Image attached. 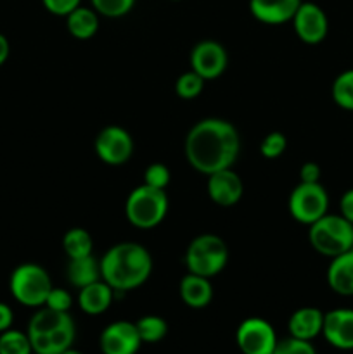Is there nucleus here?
<instances>
[{
    "mask_svg": "<svg viewBox=\"0 0 353 354\" xmlns=\"http://www.w3.org/2000/svg\"><path fill=\"white\" fill-rule=\"evenodd\" d=\"M241 151L237 128L221 118L197 121L183 142L185 159L196 171L211 175L234 166Z\"/></svg>",
    "mask_w": 353,
    "mask_h": 354,
    "instance_id": "1",
    "label": "nucleus"
},
{
    "mask_svg": "<svg viewBox=\"0 0 353 354\" xmlns=\"http://www.w3.org/2000/svg\"><path fill=\"white\" fill-rule=\"evenodd\" d=\"M152 256L137 242H120L107 249L100 259V277L118 292H130L149 280Z\"/></svg>",
    "mask_w": 353,
    "mask_h": 354,
    "instance_id": "2",
    "label": "nucleus"
},
{
    "mask_svg": "<svg viewBox=\"0 0 353 354\" xmlns=\"http://www.w3.org/2000/svg\"><path fill=\"white\" fill-rule=\"evenodd\" d=\"M26 334L33 354H62L73 348L76 327L68 311L44 306L31 317Z\"/></svg>",
    "mask_w": 353,
    "mask_h": 354,
    "instance_id": "3",
    "label": "nucleus"
},
{
    "mask_svg": "<svg viewBox=\"0 0 353 354\" xmlns=\"http://www.w3.org/2000/svg\"><path fill=\"white\" fill-rule=\"evenodd\" d=\"M310 245L322 256L334 258L353 249V223L341 214H324L310 225Z\"/></svg>",
    "mask_w": 353,
    "mask_h": 354,
    "instance_id": "4",
    "label": "nucleus"
},
{
    "mask_svg": "<svg viewBox=\"0 0 353 354\" xmlns=\"http://www.w3.org/2000/svg\"><path fill=\"white\" fill-rule=\"evenodd\" d=\"M168 213V196L163 189H154L145 183L135 187L125 204L127 220L134 227L149 230L161 223Z\"/></svg>",
    "mask_w": 353,
    "mask_h": 354,
    "instance_id": "5",
    "label": "nucleus"
},
{
    "mask_svg": "<svg viewBox=\"0 0 353 354\" xmlns=\"http://www.w3.org/2000/svg\"><path fill=\"white\" fill-rule=\"evenodd\" d=\"M183 259L189 273L211 279L227 266L228 248L218 235L203 234L190 242Z\"/></svg>",
    "mask_w": 353,
    "mask_h": 354,
    "instance_id": "6",
    "label": "nucleus"
},
{
    "mask_svg": "<svg viewBox=\"0 0 353 354\" xmlns=\"http://www.w3.org/2000/svg\"><path fill=\"white\" fill-rule=\"evenodd\" d=\"M52 287L54 286H52L47 270L40 265H35V263H24L10 273V294L23 306H44Z\"/></svg>",
    "mask_w": 353,
    "mask_h": 354,
    "instance_id": "7",
    "label": "nucleus"
},
{
    "mask_svg": "<svg viewBox=\"0 0 353 354\" xmlns=\"http://www.w3.org/2000/svg\"><path fill=\"white\" fill-rule=\"evenodd\" d=\"M289 213L298 223L308 225L320 220L329 209V196L320 182L317 183H303L300 182L291 192L287 201Z\"/></svg>",
    "mask_w": 353,
    "mask_h": 354,
    "instance_id": "8",
    "label": "nucleus"
},
{
    "mask_svg": "<svg viewBox=\"0 0 353 354\" xmlns=\"http://www.w3.org/2000/svg\"><path fill=\"white\" fill-rule=\"evenodd\" d=\"M134 138L125 128L111 124L102 128L93 142L97 158L109 166H121L134 154Z\"/></svg>",
    "mask_w": 353,
    "mask_h": 354,
    "instance_id": "9",
    "label": "nucleus"
},
{
    "mask_svg": "<svg viewBox=\"0 0 353 354\" xmlns=\"http://www.w3.org/2000/svg\"><path fill=\"white\" fill-rule=\"evenodd\" d=\"M235 342L242 354H272L279 339L269 322L251 317L237 327Z\"/></svg>",
    "mask_w": 353,
    "mask_h": 354,
    "instance_id": "10",
    "label": "nucleus"
},
{
    "mask_svg": "<svg viewBox=\"0 0 353 354\" xmlns=\"http://www.w3.org/2000/svg\"><path fill=\"white\" fill-rule=\"evenodd\" d=\"M291 21H293L294 33L303 44L317 45L327 37L329 19L317 3L301 2Z\"/></svg>",
    "mask_w": 353,
    "mask_h": 354,
    "instance_id": "11",
    "label": "nucleus"
},
{
    "mask_svg": "<svg viewBox=\"0 0 353 354\" xmlns=\"http://www.w3.org/2000/svg\"><path fill=\"white\" fill-rule=\"evenodd\" d=\"M228 55L224 45L215 40H203L190 52V68L204 80H215L224 75Z\"/></svg>",
    "mask_w": 353,
    "mask_h": 354,
    "instance_id": "12",
    "label": "nucleus"
},
{
    "mask_svg": "<svg viewBox=\"0 0 353 354\" xmlns=\"http://www.w3.org/2000/svg\"><path fill=\"white\" fill-rule=\"evenodd\" d=\"M99 346L102 354H137L142 346V339L135 324L120 320L104 328Z\"/></svg>",
    "mask_w": 353,
    "mask_h": 354,
    "instance_id": "13",
    "label": "nucleus"
},
{
    "mask_svg": "<svg viewBox=\"0 0 353 354\" xmlns=\"http://www.w3.org/2000/svg\"><path fill=\"white\" fill-rule=\"evenodd\" d=\"M206 189L208 196L217 206L232 207L241 201L242 192H244V183L234 169L227 168L208 175Z\"/></svg>",
    "mask_w": 353,
    "mask_h": 354,
    "instance_id": "14",
    "label": "nucleus"
},
{
    "mask_svg": "<svg viewBox=\"0 0 353 354\" xmlns=\"http://www.w3.org/2000/svg\"><path fill=\"white\" fill-rule=\"evenodd\" d=\"M322 335L336 349L352 351L353 349V310L338 308L324 313Z\"/></svg>",
    "mask_w": 353,
    "mask_h": 354,
    "instance_id": "15",
    "label": "nucleus"
},
{
    "mask_svg": "<svg viewBox=\"0 0 353 354\" xmlns=\"http://www.w3.org/2000/svg\"><path fill=\"white\" fill-rule=\"evenodd\" d=\"M301 0H249L253 17L265 24H284L293 19Z\"/></svg>",
    "mask_w": 353,
    "mask_h": 354,
    "instance_id": "16",
    "label": "nucleus"
},
{
    "mask_svg": "<svg viewBox=\"0 0 353 354\" xmlns=\"http://www.w3.org/2000/svg\"><path fill=\"white\" fill-rule=\"evenodd\" d=\"M322 325H324V313L318 308L311 306L296 310L287 322L291 337L310 342L322 334Z\"/></svg>",
    "mask_w": 353,
    "mask_h": 354,
    "instance_id": "17",
    "label": "nucleus"
},
{
    "mask_svg": "<svg viewBox=\"0 0 353 354\" xmlns=\"http://www.w3.org/2000/svg\"><path fill=\"white\" fill-rule=\"evenodd\" d=\"M327 283L339 296H353V249L331 258L327 266Z\"/></svg>",
    "mask_w": 353,
    "mask_h": 354,
    "instance_id": "18",
    "label": "nucleus"
},
{
    "mask_svg": "<svg viewBox=\"0 0 353 354\" xmlns=\"http://www.w3.org/2000/svg\"><path fill=\"white\" fill-rule=\"evenodd\" d=\"M113 301H114L113 287L107 286L102 279L82 287L78 294V304L80 308H82V311L87 315H92V317H96V315H102L104 311L109 310Z\"/></svg>",
    "mask_w": 353,
    "mask_h": 354,
    "instance_id": "19",
    "label": "nucleus"
},
{
    "mask_svg": "<svg viewBox=\"0 0 353 354\" xmlns=\"http://www.w3.org/2000/svg\"><path fill=\"white\" fill-rule=\"evenodd\" d=\"M180 297L183 304L194 310L206 308L213 299V287L210 279L196 275V273H187L180 282Z\"/></svg>",
    "mask_w": 353,
    "mask_h": 354,
    "instance_id": "20",
    "label": "nucleus"
},
{
    "mask_svg": "<svg viewBox=\"0 0 353 354\" xmlns=\"http://www.w3.org/2000/svg\"><path fill=\"white\" fill-rule=\"evenodd\" d=\"M66 277H68L69 283L73 287L82 289V287L102 279L100 277V261H97L96 256L92 254L69 259L68 268H66Z\"/></svg>",
    "mask_w": 353,
    "mask_h": 354,
    "instance_id": "21",
    "label": "nucleus"
},
{
    "mask_svg": "<svg viewBox=\"0 0 353 354\" xmlns=\"http://www.w3.org/2000/svg\"><path fill=\"white\" fill-rule=\"evenodd\" d=\"M66 26L76 40H90L99 30V14L89 7H76L66 16Z\"/></svg>",
    "mask_w": 353,
    "mask_h": 354,
    "instance_id": "22",
    "label": "nucleus"
},
{
    "mask_svg": "<svg viewBox=\"0 0 353 354\" xmlns=\"http://www.w3.org/2000/svg\"><path fill=\"white\" fill-rule=\"evenodd\" d=\"M62 249L69 259L92 254L93 239L85 228H71L62 237Z\"/></svg>",
    "mask_w": 353,
    "mask_h": 354,
    "instance_id": "23",
    "label": "nucleus"
},
{
    "mask_svg": "<svg viewBox=\"0 0 353 354\" xmlns=\"http://www.w3.org/2000/svg\"><path fill=\"white\" fill-rule=\"evenodd\" d=\"M138 335L142 339V344H156V342L163 341L168 334V325H166L165 318L158 317V315H145V317L138 318L135 322Z\"/></svg>",
    "mask_w": 353,
    "mask_h": 354,
    "instance_id": "24",
    "label": "nucleus"
},
{
    "mask_svg": "<svg viewBox=\"0 0 353 354\" xmlns=\"http://www.w3.org/2000/svg\"><path fill=\"white\" fill-rule=\"evenodd\" d=\"M332 100L336 106L353 113V69H346L332 82Z\"/></svg>",
    "mask_w": 353,
    "mask_h": 354,
    "instance_id": "25",
    "label": "nucleus"
},
{
    "mask_svg": "<svg viewBox=\"0 0 353 354\" xmlns=\"http://www.w3.org/2000/svg\"><path fill=\"white\" fill-rule=\"evenodd\" d=\"M0 354H33L30 337L26 332L9 330L0 334Z\"/></svg>",
    "mask_w": 353,
    "mask_h": 354,
    "instance_id": "26",
    "label": "nucleus"
},
{
    "mask_svg": "<svg viewBox=\"0 0 353 354\" xmlns=\"http://www.w3.org/2000/svg\"><path fill=\"white\" fill-rule=\"evenodd\" d=\"M204 82H206V80H204L203 76H199L196 71L190 69V71L183 73V75H180L179 78H176V83H175L176 95L183 100L196 99V97H199L201 92H203Z\"/></svg>",
    "mask_w": 353,
    "mask_h": 354,
    "instance_id": "27",
    "label": "nucleus"
},
{
    "mask_svg": "<svg viewBox=\"0 0 353 354\" xmlns=\"http://www.w3.org/2000/svg\"><path fill=\"white\" fill-rule=\"evenodd\" d=\"M90 2L97 14L116 19V17L127 16L134 9L137 0H90Z\"/></svg>",
    "mask_w": 353,
    "mask_h": 354,
    "instance_id": "28",
    "label": "nucleus"
},
{
    "mask_svg": "<svg viewBox=\"0 0 353 354\" xmlns=\"http://www.w3.org/2000/svg\"><path fill=\"white\" fill-rule=\"evenodd\" d=\"M286 147H287L286 135L280 133V131H272V133H269L262 140V144H260V152H262L263 158L275 159L284 154Z\"/></svg>",
    "mask_w": 353,
    "mask_h": 354,
    "instance_id": "29",
    "label": "nucleus"
},
{
    "mask_svg": "<svg viewBox=\"0 0 353 354\" xmlns=\"http://www.w3.org/2000/svg\"><path fill=\"white\" fill-rule=\"evenodd\" d=\"M170 169L168 166L163 165V162H152L145 168L144 171V183L149 187H154V189H166V185L170 183Z\"/></svg>",
    "mask_w": 353,
    "mask_h": 354,
    "instance_id": "30",
    "label": "nucleus"
},
{
    "mask_svg": "<svg viewBox=\"0 0 353 354\" xmlns=\"http://www.w3.org/2000/svg\"><path fill=\"white\" fill-rule=\"evenodd\" d=\"M272 354H317L310 341H301L296 337H287L277 342Z\"/></svg>",
    "mask_w": 353,
    "mask_h": 354,
    "instance_id": "31",
    "label": "nucleus"
},
{
    "mask_svg": "<svg viewBox=\"0 0 353 354\" xmlns=\"http://www.w3.org/2000/svg\"><path fill=\"white\" fill-rule=\"evenodd\" d=\"M71 304H73V299H71V294H69L68 290L61 289V287H52V290L48 292L47 301H45L44 306L51 308V310H55V311H69Z\"/></svg>",
    "mask_w": 353,
    "mask_h": 354,
    "instance_id": "32",
    "label": "nucleus"
},
{
    "mask_svg": "<svg viewBox=\"0 0 353 354\" xmlns=\"http://www.w3.org/2000/svg\"><path fill=\"white\" fill-rule=\"evenodd\" d=\"M45 9L48 10L54 16L66 17L71 10H75L76 7H80L82 0H42Z\"/></svg>",
    "mask_w": 353,
    "mask_h": 354,
    "instance_id": "33",
    "label": "nucleus"
},
{
    "mask_svg": "<svg viewBox=\"0 0 353 354\" xmlns=\"http://www.w3.org/2000/svg\"><path fill=\"white\" fill-rule=\"evenodd\" d=\"M320 166L317 162H305L300 168V180L303 183H317L320 182Z\"/></svg>",
    "mask_w": 353,
    "mask_h": 354,
    "instance_id": "34",
    "label": "nucleus"
},
{
    "mask_svg": "<svg viewBox=\"0 0 353 354\" xmlns=\"http://www.w3.org/2000/svg\"><path fill=\"white\" fill-rule=\"evenodd\" d=\"M339 214L353 223V189H348L339 199Z\"/></svg>",
    "mask_w": 353,
    "mask_h": 354,
    "instance_id": "35",
    "label": "nucleus"
},
{
    "mask_svg": "<svg viewBox=\"0 0 353 354\" xmlns=\"http://www.w3.org/2000/svg\"><path fill=\"white\" fill-rule=\"evenodd\" d=\"M12 322H14V313L12 310H10V306L6 303H0V334L9 330V328L12 327Z\"/></svg>",
    "mask_w": 353,
    "mask_h": 354,
    "instance_id": "36",
    "label": "nucleus"
},
{
    "mask_svg": "<svg viewBox=\"0 0 353 354\" xmlns=\"http://www.w3.org/2000/svg\"><path fill=\"white\" fill-rule=\"evenodd\" d=\"M9 54H10L9 40L6 38V35L0 33V66H2L7 59H9Z\"/></svg>",
    "mask_w": 353,
    "mask_h": 354,
    "instance_id": "37",
    "label": "nucleus"
},
{
    "mask_svg": "<svg viewBox=\"0 0 353 354\" xmlns=\"http://www.w3.org/2000/svg\"><path fill=\"white\" fill-rule=\"evenodd\" d=\"M62 354H83L82 351H78V349H73V348H69V349H66L64 353Z\"/></svg>",
    "mask_w": 353,
    "mask_h": 354,
    "instance_id": "38",
    "label": "nucleus"
},
{
    "mask_svg": "<svg viewBox=\"0 0 353 354\" xmlns=\"http://www.w3.org/2000/svg\"><path fill=\"white\" fill-rule=\"evenodd\" d=\"M170 2H180V0H170Z\"/></svg>",
    "mask_w": 353,
    "mask_h": 354,
    "instance_id": "39",
    "label": "nucleus"
}]
</instances>
